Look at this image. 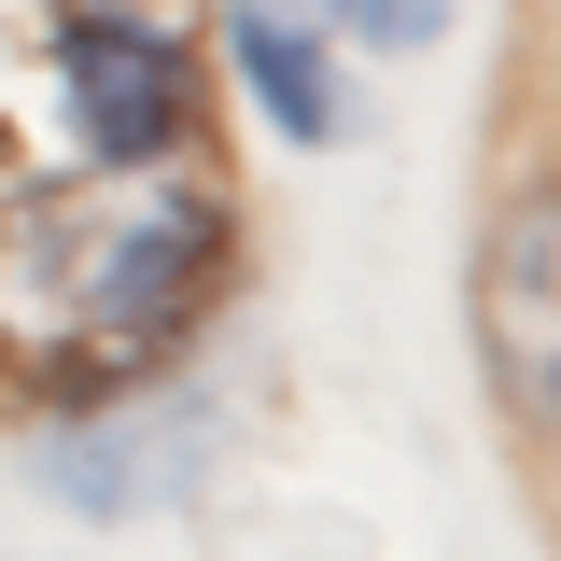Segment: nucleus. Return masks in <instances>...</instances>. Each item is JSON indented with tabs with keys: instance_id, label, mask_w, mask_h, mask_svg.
Here are the masks:
<instances>
[{
	"instance_id": "f257e3e1",
	"label": "nucleus",
	"mask_w": 561,
	"mask_h": 561,
	"mask_svg": "<svg viewBox=\"0 0 561 561\" xmlns=\"http://www.w3.org/2000/svg\"><path fill=\"white\" fill-rule=\"evenodd\" d=\"M225 280V197L183 154L154 169H99L84 197H43L14 225V309L43 337H99V351H154L183 337Z\"/></svg>"
},
{
	"instance_id": "39448f33",
	"label": "nucleus",
	"mask_w": 561,
	"mask_h": 561,
	"mask_svg": "<svg viewBox=\"0 0 561 561\" xmlns=\"http://www.w3.org/2000/svg\"><path fill=\"white\" fill-rule=\"evenodd\" d=\"M225 57H239V84L280 140H337V70H323L309 0H225Z\"/></svg>"
},
{
	"instance_id": "f03ea898",
	"label": "nucleus",
	"mask_w": 561,
	"mask_h": 561,
	"mask_svg": "<svg viewBox=\"0 0 561 561\" xmlns=\"http://www.w3.org/2000/svg\"><path fill=\"white\" fill-rule=\"evenodd\" d=\"M463 309H478V379H491V408L534 421V435H561V183L491 197Z\"/></svg>"
},
{
	"instance_id": "20e7f679",
	"label": "nucleus",
	"mask_w": 561,
	"mask_h": 561,
	"mask_svg": "<svg viewBox=\"0 0 561 561\" xmlns=\"http://www.w3.org/2000/svg\"><path fill=\"white\" fill-rule=\"evenodd\" d=\"M197 449H210V421H197V408L140 393L127 421H70V435H43V491H70L84 519H140V505H183Z\"/></svg>"
},
{
	"instance_id": "7ed1b4c3",
	"label": "nucleus",
	"mask_w": 561,
	"mask_h": 561,
	"mask_svg": "<svg viewBox=\"0 0 561 561\" xmlns=\"http://www.w3.org/2000/svg\"><path fill=\"white\" fill-rule=\"evenodd\" d=\"M57 99H70V127H84L99 169H154V154L197 140V57L154 14H70L57 28Z\"/></svg>"
},
{
	"instance_id": "423d86ee",
	"label": "nucleus",
	"mask_w": 561,
	"mask_h": 561,
	"mask_svg": "<svg viewBox=\"0 0 561 561\" xmlns=\"http://www.w3.org/2000/svg\"><path fill=\"white\" fill-rule=\"evenodd\" d=\"M323 14H337L351 43H435L449 28V0H323Z\"/></svg>"
}]
</instances>
